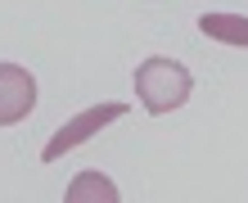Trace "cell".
<instances>
[{"instance_id":"obj_1","label":"cell","mask_w":248,"mask_h":203,"mask_svg":"<svg viewBox=\"0 0 248 203\" xmlns=\"http://www.w3.org/2000/svg\"><path fill=\"white\" fill-rule=\"evenodd\" d=\"M189 91H194L189 68L167 59V54H154L136 68V95H140L144 113H176L189 99Z\"/></svg>"},{"instance_id":"obj_4","label":"cell","mask_w":248,"mask_h":203,"mask_svg":"<svg viewBox=\"0 0 248 203\" xmlns=\"http://www.w3.org/2000/svg\"><path fill=\"white\" fill-rule=\"evenodd\" d=\"M118 199H122V190L104 176V172H81V176H72L68 190H63V203H118Z\"/></svg>"},{"instance_id":"obj_3","label":"cell","mask_w":248,"mask_h":203,"mask_svg":"<svg viewBox=\"0 0 248 203\" xmlns=\"http://www.w3.org/2000/svg\"><path fill=\"white\" fill-rule=\"evenodd\" d=\"M36 109V77L18 63H0V126H18Z\"/></svg>"},{"instance_id":"obj_2","label":"cell","mask_w":248,"mask_h":203,"mask_svg":"<svg viewBox=\"0 0 248 203\" xmlns=\"http://www.w3.org/2000/svg\"><path fill=\"white\" fill-rule=\"evenodd\" d=\"M126 113V104H95V109H86V113H72V118L54 131L50 140H46V149H41V163H59V158L68 154V149H77V144H86L91 136H99L104 126H113Z\"/></svg>"},{"instance_id":"obj_5","label":"cell","mask_w":248,"mask_h":203,"mask_svg":"<svg viewBox=\"0 0 248 203\" xmlns=\"http://www.w3.org/2000/svg\"><path fill=\"white\" fill-rule=\"evenodd\" d=\"M199 32L221 46H244L248 50V18L244 14H199Z\"/></svg>"}]
</instances>
